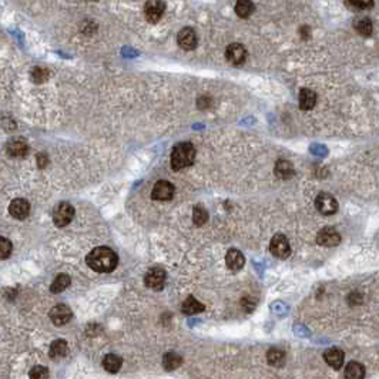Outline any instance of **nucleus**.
I'll return each mask as SVG.
<instances>
[{"mask_svg": "<svg viewBox=\"0 0 379 379\" xmlns=\"http://www.w3.org/2000/svg\"><path fill=\"white\" fill-rule=\"evenodd\" d=\"M270 251L275 258H280V260L288 258L291 254V245H289L288 238L284 234H275L271 240Z\"/></svg>", "mask_w": 379, "mask_h": 379, "instance_id": "39448f33", "label": "nucleus"}, {"mask_svg": "<svg viewBox=\"0 0 379 379\" xmlns=\"http://www.w3.org/2000/svg\"><path fill=\"white\" fill-rule=\"evenodd\" d=\"M10 215L16 220H25L30 214V204L25 198H14L9 206Z\"/></svg>", "mask_w": 379, "mask_h": 379, "instance_id": "ddd939ff", "label": "nucleus"}, {"mask_svg": "<svg viewBox=\"0 0 379 379\" xmlns=\"http://www.w3.org/2000/svg\"><path fill=\"white\" fill-rule=\"evenodd\" d=\"M225 264H227L228 270L237 272V271L243 270V267H244L245 264V257L240 250L231 248V250H228L227 255H225Z\"/></svg>", "mask_w": 379, "mask_h": 379, "instance_id": "4468645a", "label": "nucleus"}, {"mask_svg": "<svg viewBox=\"0 0 379 379\" xmlns=\"http://www.w3.org/2000/svg\"><path fill=\"white\" fill-rule=\"evenodd\" d=\"M181 364H183V358H181V355H178V353L167 352L164 353V356H163V366H164L166 371H174Z\"/></svg>", "mask_w": 379, "mask_h": 379, "instance_id": "b1692460", "label": "nucleus"}, {"mask_svg": "<svg viewBox=\"0 0 379 379\" xmlns=\"http://www.w3.org/2000/svg\"><path fill=\"white\" fill-rule=\"evenodd\" d=\"M195 160V148L191 143L184 142L174 146L171 153V167L175 171L193 166Z\"/></svg>", "mask_w": 379, "mask_h": 379, "instance_id": "f03ea898", "label": "nucleus"}, {"mask_svg": "<svg viewBox=\"0 0 379 379\" xmlns=\"http://www.w3.org/2000/svg\"><path fill=\"white\" fill-rule=\"evenodd\" d=\"M355 30L360 33L361 36H365V37H369L372 34L373 26L371 19L368 17H362V19L356 20L355 22Z\"/></svg>", "mask_w": 379, "mask_h": 379, "instance_id": "bb28decb", "label": "nucleus"}, {"mask_svg": "<svg viewBox=\"0 0 379 379\" xmlns=\"http://www.w3.org/2000/svg\"><path fill=\"white\" fill-rule=\"evenodd\" d=\"M67 353V342L65 340H56L53 341L49 348V355L50 358H63Z\"/></svg>", "mask_w": 379, "mask_h": 379, "instance_id": "393cba45", "label": "nucleus"}, {"mask_svg": "<svg viewBox=\"0 0 379 379\" xmlns=\"http://www.w3.org/2000/svg\"><path fill=\"white\" fill-rule=\"evenodd\" d=\"M29 379H49V369L46 366H33L29 372Z\"/></svg>", "mask_w": 379, "mask_h": 379, "instance_id": "7c9ffc66", "label": "nucleus"}, {"mask_svg": "<svg viewBox=\"0 0 379 379\" xmlns=\"http://www.w3.org/2000/svg\"><path fill=\"white\" fill-rule=\"evenodd\" d=\"M193 221L197 227L204 225L208 221V212L203 206H195L193 210Z\"/></svg>", "mask_w": 379, "mask_h": 379, "instance_id": "cd10ccee", "label": "nucleus"}, {"mask_svg": "<svg viewBox=\"0 0 379 379\" xmlns=\"http://www.w3.org/2000/svg\"><path fill=\"white\" fill-rule=\"evenodd\" d=\"M6 151L13 158H23L29 153V146L23 140H12L7 144Z\"/></svg>", "mask_w": 379, "mask_h": 379, "instance_id": "f3484780", "label": "nucleus"}, {"mask_svg": "<svg viewBox=\"0 0 379 379\" xmlns=\"http://www.w3.org/2000/svg\"><path fill=\"white\" fill-rule=\"evenodd\" d=\"M166 280H167V272L160 268V267H154L150 268L144 275V284L146 287L154 291H160L164 288L166 285Z\"/></svg>", "mask_w": 379, "mask_h": 379, "instance_id": "20e7f679", "label": "nucleus"}, {"mask_svg": "<svg viewBox=\"0 0 379 379\" xmlns=\"http://www.w3.org/2000/svg\"><path fill=\"white\" fill-rule=\"evenodd\" d=\"M123 360L116 353H107L103 360V368L110 373H117L122 369Z\"/></svg>", "mask_w": 379, "mask_h": 379, "instance_id": "412c9836", "label": "nucleus"}, {"mask_svg": "<svg viewBox=\"0 0 379 379\" xmlns=\"http://www.w3.org/2000/svg\"><path fill=\"white\" fill-rule=\"evenodd\" d=\"M285 360H287V355L284 352L281 348L272 347L268 349L267 352V361L268 364L275 368H281V366L285 365Z\"/></svg>", "mask_w": 379, "mask_h": 379, "instance_id": "6ab92c4d", "label": "nucleus"}, {"mask_svg": "<svg viewBox=\"0 0 379 379\" xmlns=\"http://www.w3.org/2000/svg\"><path fill=\"white\" fill-rule=\"evenodd\" d=\"M324 360L328 365L334 369H340L344 366V361H345V353L340 348H329L324 352Z\"/></svg>", "mask_w": 379, "mask_h": 379, "instance_id": "2eb2a0df", "label": "nucleus"}, {"mask_svg": "<svg viewBox=\"0 0 379 379\" xmlns=\"http://www.w3.org/2000/svg\"><path fill=\"white\" fill-rule=\"evenodd\" d=\"M294 174H295V170H294V166H292L291 161L284 160V158L276 161L275 175L278 178H281V180H289L291 177H294Z\"/></svg>", "mask_w": 379, "mask_h": 379, "instance_id": "a211bd4d", "label": "nucleus"}, {"mask_svg": "<svg viewBox=\"0 0 379 379\" xmlns=\"http://www.w3.org/2000/svg\"><path fill=\"white\" fill-rule=\"evenodd\" d=\"M183 312L186 315H195V314H200V312H203L206 307H204V304H201L198 300H195L194 296H188L186 301L183 302Z\"/></svg>", "mask_w": 379, "mask_h": 379, "instance_id": "4be33fe9", "label": "nucleus"}, {"mask_svg": "<svg viewBox=\"0 0 379 379\" xmlns=\"http://www.w3.org/2000/svg\"><path fill=\"white\" fill-rule=\"evenodd\" d=\"M177 43L180 46L183 50H194L197 47L198 39H197V33L191 27H184L181 29L178 34H177Z\"/></svg>", "mask_w": 379, "mask_h": 379, "instance_id": "1a4fd4ad", "label": "nucleus"}, {"mask_svg": "<svg viewBox=\"0 0 379 379\" xmlns=\"http://www.w3.org/2000/svg\"><path fill=\"white\" fill-rule=\"evenodd\" d=\"M166 12V3L163 0H148L144 5V16L150 23H157Z\"/></svg>", "mask_w": 379, "mask_h": 379, "instance_id": "0eeeda50", "label": "nucleus"}, {"mask_svg": "<svg viewBox=\"0 0 379 379\" xmlns=\"http://www.w3.org/2000/svg\"><path fill=\"white\" fill-rule=\"evenodd\" d=\"M174 193H175V188L170 181L160 180L157 181L153 187L151 198L157 200V201H168V200L173 198Z\"/></svg>", "mask_w": 379, "mask_h": 379, "instance_id": "6e6552de", "label": "nucleus"}, {"mask_svg": "<svg viewBox=\"0 0 379 379\" xmlns=\"http://www.w3.org/2000/svg\"><path fill=\"white\" fill-rule=\"evenodd\" d=\"M30 77L34 83H45L46 80L49 78V71L43 69V67H34L32 71H30Z\"/></svg>", "mask_w": 379, "mask_h": 379, "instance_id": "c756f323", "label": "nucleus"}, {"mask_svg": "<svg viewBox=\"0 0 379 379\" xmlns=\"http://www.w3.org/2000/svg\"><path fill=\"white\" fill-rule=\"evenodd\" d=\"M12 250H13V247H12L10 240L0 235V260H6V258L10 257Z\"/></svg>", "mask_w": 379, "mask_h": 379, "instance_id": "2f4dec72", "label": "nucleus"}, {"mask_svg": "<svg viewBox=\"0 0 379 379\" xmlns=\"http://www.w3.org/2000/svg\"><path fill=\"white\" fill-rule=\"evenodd\" d=\"M86 263L91 270L96 271L98 274H109L111 271L116 270L118 257H117L116 251H113L109 247H96L94 250H91L87 254Z\"/></svg>", "mask_w": 379, "mask_h": 379, "instance_id": "f257e3e1", "label": "nucleus"}, {"mask_svg": "<svg viewBox=\"0 0 379 379\" xmlns=\"http://www.w3.org/2000/svg\"><path fill=\"white\" fill-rule=\"evenodd\" d=\"M300 34H301V37L302 39H308V37H311V29H309L308 26H302L301 29H300Z\"/></svg>", "mask_w": 379, "mask_h": 379, "instance_id": "72a5a7b5", "label": "nucleus"}, {"mask_svg": "<svg viewBox=\"0 0 379 379\" xmlns=\"http://www.w3.org/2000/svg\"><path fill=\"white\" fill-rule=\"evenodd\" d=\"M298 103H300V109L304 111L314 109L316 104V93L311 89H301L298 96Z\"/></svg>", "mask_w": 379, "mask_h": 379, "instance_id": "dca6fc26", "label": "nucleus"}, {"mask_svg": "<svg viewBox=\"0 0 379 379\" xmlns=\"http://www.w3.org/2000/svg\"><path fill=\"white\" fill-rule=\"evenodd\" d=\"M49 316H50V320H52L54 325L63 327V325H66L67 322L70 321L73 312H71L70 307H67L65 304H58L56 307H53Z\"/></svg>", "mask_w": 379, "mask_h": 379, "instance_id": "9d476101", "label": "nucleus"}, {"mask_svg": "<svg viewBox=\"0 0 379 379\" xmlns=\"http://www.w3.org/2000/svg\"><path fill=\"white\" fill-rule=\"evenodd\" d=\"M316 243L322 247H335L341 243V235L332 227H325L318 232Z\"/></svg>", "mask_w": 379, "mask_h": 379, "instance_id": "9b49d317", "label": "nucleus"}, {"mask_svg": "<svg viewBox=\"0 0 379 379\" xmlns=\"http://www.w3.org/2000/svg\"><path fill=\"white\" fill-rule=\"evenodd\" d=\"M345 378L347 379H364L365 378V368L356 361L348 362L345 366Z\"/></svg>", "mask_w": 379, "mask_h": 379, "instance_id": "aec40b11", "label": "nucleus"}, {"mask_svg": "<svg viewBox=\"0 0 379 379\" xmlns=\"http://www.w3.org/2000/svg\"><path fill=\"white\" fill-rule=\"evenodd\" d=\"M315 207L322 215H332L338 211V201L331 194L321 193L315 198Z\"/></svg>", "mask_w": 379, "mask_h": 379, "instance_id": "423d86ee", "label": "nucleus"}, {"mask_svg": "<svg viewBox=\"0 0 379 379\" xmlns=\"http://www.w3.org/2000/svg\"><path fill=\"white\" fill-rule=\"evenodd\" d=\"M47 164H49L47 154H45V153H40V154H37V166H39V168H45Z\"/></svg>", "mask_w": 379, "mask_h": 379, "instance_id": "473e14b6", "label": "nucleus"}, {"mask_svg": "<svg viewBox=\"0 0 379 379\" xmlns=\"http://www.w3.org/2000/svg\"><path fill=\"white\" fill-rule=\"evenodd\" d=\"M74 218V207L69 203H60L53 211V223L58 228H63Z\"/></svg>", "mask_w": 379, "mask_h": 379, "instance_id": "7ed1b4c3", "label": "nucleus"}, {"mask_svg": "<svg viewBox=\"0 0 379 379\" xmlns=\"http://www.w3.org/2000/svg\"><path fill=\"white\" fill-rule=\"evenodd\" d=\"M225 57L227 60L234 66H240L243 65L245 62V58H247V50H245V47L243 45H240V43H232L227 47V50H225Z\"/></svg>", "mask_w": 379, "mask_h": 379, "instance_id": "f8f14e48", "label": "nucleus"}, {"mask_svg": "<svg viewBox=\"0 0 379 379\" xmlns=\"http://www.w3.org/2000/svg\"><path fill=\"white\" fill-rule=\"evenodd\" d=\"M255 6L251 0H237L235 3V13L241 17V19H247L251 14L254 13Z\"/></svg>", "mask_w": 379, "mask_h": 379, "instance_id": "5701e85b", "label": "nucleus"}, {"mask_svg": "<svg viewBox=\"0 0 379 379\" xmlns=\"http://www.w3.org/2000/svg\"><path fill=\"white\" fill-rule=\"evenodd\" d=\"M71 280L70 276L67 275V274H58L56 278H54V281L50 285V291H52L53 294H60V292H63L69 285H70Z\"/></svg>", "mask_w": 379, "mask_h": 379, "instance_id": "a878e982", "label": "nucleus"}, {"mask_svg": "<svg viewBox=\"0 0 379 379\" xmlns=\"http://www.w3.org/2000/svg\"><path fill=\"white\" fill-rule=\"evenodd\" d=\"M348 7H351L352 10L358 12V10H366L373 6V0H345Z\"/></svg>", "mask_w": 379, "mask_h": 379, "instance_id": "c85d7f7f", "label": "nucleus"}]
</instances>
